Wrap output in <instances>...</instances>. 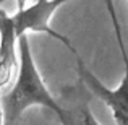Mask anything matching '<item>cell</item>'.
I'll return each instance as SVG.
<instances>
[{"instance_id": "3", "label": "cell", "mask_w": 128, "mask_h": 125, "mask_svg": "<svg viewBox=\"0 0 128 125\" xmlns=\"http://www.w3.org/2000/svg\"><path fill=\"white\" fill-rule=\"evenodd\" d=\"M68 2H72V0H36L32 5H26L23 10H18L15 15H12L16 36L20 38V36L29 34V33H44V34H49L50 38L60 41L65 47H68L73 55H76L78 52L70 42V39L57 33L50 26V20H52L54 13Z\"/></svg>"}, {"instance_id": "5", "label": "cell", "mask_w": 128, "mask_h": 125, "mask_svg": "<svg viewBox=\"0 0 128 125\" xmlns=\"http://www.w3.org/2000/svg\"><path fill=\"white\" fill-rule=\"evenodd\" d=\"M0 125H6L5 123V110H3V94L0 89Z\"/></svg>"}, {"instance_id": "1", "label": "cell", "mask_w": 128, "mask_h": 125, "mask_svg": "<svg viewBox=\"0 0 128 125\" xmlns=\"http://www.w3.org/2000/svg\"><path fill=\"white\" fill-rule=\"evenodd\" d=\"M34 106L50 110L62 125H75V114L52 96L36 65L29 34L18 38V72L12 89L3 94L5 123L18 125L23 114Z\"/></svg>"}, {"instance_id": "6", "label": "cell", "mask_w": 128, "mask_h": 125, "mask_svg": "<svg viewBox=\"0 0 128 125\" xmlns=\"http://www.w3.org/2000/svg\"><path fill=\"white\" fill-rule=\"evenodd\" d=\"M2 2H5V0H2ZM16 2V7H18V10H23L26 7V2H28V0H15Z\"/></svg>"}, {"instance_id": "7", "label": "cell", "mask_w": 128, "mask_h": 125, "mask_svg": "<svg viewBox=\"0 0 128 125\" xmlns=\"http://www.w3.org/2000/svg\"><path fill=\"white\" fill-rule=\"evenodd\" d=\"M2 0H0V25H2V21H3V20H5V16H6V12H5V10H3L2 8Z\"/></svg>"}, {"instance_id": "2", "label": "cell", "mask_w": 128, "mask_h": 125, "mask_svg": "<svg viewBox=\"0 0 128 125\" xmlns=\"http://www.w3.org/2000/svg\"><path fill=\"white\" fill-rule=\"evenodd\" d=\"M106 3H107V10H109L110 20H112V25H114L117 42H118V47H120L123 65H125L123 78H122V81L118 83L117 88H114V89L107 88L106 84L91 72V68L86 65L84 60H83L78 54L75 55V59H76V73H78V76H80V81L110 109V112H112L117 125H128V54H126V49H125L123 34H122V29H120V23H118V20H117L115 10H114L112 0H106Z\"/></svg>"}, {"instance_id": "4", "label": "cell", "mask_w": 128, "mask_h": 125, "mask_svg": "<svg viewBox=\"0 0 128 125\" xmlns=\"http://www.w3.org/2000/svg\"><path fill=\"white\" fill-rule=\"evenodd\" d=\"M73 114H75V125H100L86 101H81L78 106V112L73 110Z\"/></svg>"}]
</instances>
